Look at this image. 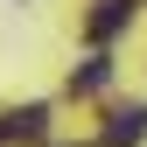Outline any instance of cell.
<instances>
[{
  "mask_svg": "<svg viewBox=\"0 0 147 147\" xmlns=\"http://www.w3.org/2000/svg\"><path fill=\"white\" fill-rule=\"evenodd\" d=\"M133 140H147V105H119L105 119V147H133Z\"/></svg>",
  "mask_w": 147,
  "mask_h": 147,
  "instance_id": "obj_1",
  "label": "cell"
},
{
  "mask_svg": "<svg viewBox=\"0 0 147 147\" xmlns=\"http://www.w3.org/2000/svg\"><path fill=\"white\" fill-rule=\"evenodd\" d=\"M42 133H49V105H21L0 119V140H42Z\"/></svg>",
  "mask_w": 147,
  "mask_h": 147,
  "instance_id": "obj_2",
  "label": "cell"
},
{
  "mask_svg": "<svg viewBox=\"0 0 147 147\" xmlns=\"http://www.w3.org/2000/svg\"><path fill=\"white\" fill-rule=\"evenodd\" d=\"M126 14H133V0H98V7H91V42H112L126 28Z\"/></svg>",
  "mask_w": 147,
  "mask_h": 147,
  "instance_id": "obj_3",
  "label": "cell"
},
{
  "mask_svg": "<svg viewBox=\"0 0 147 147\" xmlns=\"http://www.w3.org/2000/svg\"><path fill=\"white\" fill-rule=\"evenodd\" d=\"M105 77H112V56H91L77 77H70V91H77V98H91V91H105Z\"/></svg>",
  "mask_w": 147,
  "mask_h": 147,
  "instance_id": "obj_4",
  "label": "cell"
}]
</instances>
